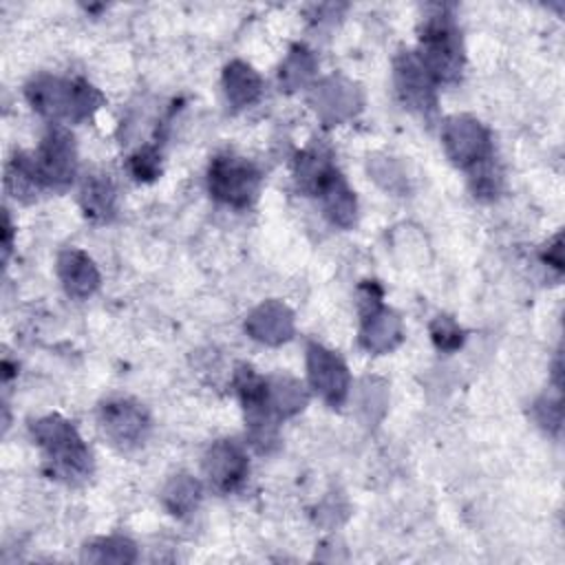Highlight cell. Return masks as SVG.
Wrapping results in <instances>:
<instances>
[{
  "mask_svg": "<svg viewBox=\"0 0 565 565\" xmlns=\"http://www.w3.org/2000/svg\"><path fill=\"white\" fill-rule=\"evenodd\" d=\"M441 143L448 159L463 170H472L494 157L488 128L470 115H455L446 119L441 126Z\"/></svg>",
  "mask_w": 565,
  "mask_h": 565,
  "instance_id": "obj_7",
  "label": "cell"
},
{
  "mask_svg": "<svg viewBox=\"0 0 565 565\" xmlns=\"http://www.w3.org/2000/svg\"><path fill=\"white\" fill-rule=\"evenodd\" d=\"M468 181H470L472 194L477 199H494L501 192L503 174H501V168L497 166L494 157H490L488 161L468 170Z\"/></svg>",
  "mask_w": 565,
  "mask_h": 565,
  "instance_id": "obj_24",
  "label": "cell"
},
{
  "mask_svg": "<svg viewBox=\"0 0 565 565\" xmlns=\"http://www.w3.org/2000/svg\"><path fill=\"white\" fill-rule=\"evenodd\" d=\"M99 426L110 444L119 448H135L146 439L150 417L135 399L110 397L99 406Z\"/></svg>",
  "mask_w": 565,
  "mask_h": 565,
  "instance_id": "obj_9",
  "label": "cell"
},
{
  "mask_svg": "<svg viewBox=\"0 0 565 565\" xmlns=\"http://www.w3.org/2000/svg\"><path fill=\"white\" fill-rule=\"evenodd\" d=\"M360 344L371 353H386L402 340L399 318L382 305V289L366 280L360 287Z\"/></svg>",
  "mask_w": 565,
  "mask_h": 565,
  "instance_id": "obj_8",
  "label": "cell"
},
{
  "mask_svg": "<svg viewBox=\"0 0 565 565\" xmlns=\"http://www.w3.org/2000/svg\"><path fill=\"white\" fill-rule=\"evenodd\" d=\"M324 216L338 227H351L355 221V196L340 172H335L318 194Z\"/></svg>",
  "mask_w": 565,
  "mask_h": 565,
  "instance_id": "obj_18",
  "label": "cell"
},
{
  "mask_svg": "<svg viewBox=\"0 0 565 565\" xmlns=\"http://www.w3.org/2000/svg\"><path fill=\"white\" fill-rule=\"evenodd\" d=\"M435 84H455L463 71L461 31L448 7H435L424 18L415 53Z\"/></svg>",
  "mask_w": 565,
  "mask_h": 565,
  "instance_id": "obj_3",
  "label": "cell"
},
{
  "mask_svg": "<svg viewBox=\"0 0 565 565\" xmlns=\"http://www.w3.org/2000/svg\"><path fill=\"white\" fill-rule=\"evenodd\" d=\"M234 386L245 408L249 444L258 452L274 450L278 444V417L269 404L267 377H260L249 366L241 364L234 375Z\"/></svg>",
  "mask_w": 565,
  "mask_h": 565,
  "instance_id": "obj_5",
  "label": "cell"
},
{
  "mask_svg": "<svg viewBox=\"0 0 565 565\" xmlns=\"http://www.w3.org/2000/svg\"><path fill=\"white\" fill-rule=\"evenodd\" d=\"M128 170L137 181H152L161 172V157L154 146H143L128 159Z\"/></svg>",
  "mask_w": 565,
  "mask_h": 565,
  "instance_id": "obj_27",
  "label": "cell"
},
{
  "mask_svg": "<svg viewBox=\"0 0 565 565\" xmlns=\"http://www.w3.org/2000/svg\"><path fill=\"white\" fill-rule=\"evenodd\" d=\"M4 188L13 199L24 201V203L33 201L44 190V185L38 177V170H35L33 154H24V152L13 154V159L7 163Z\"/></svg>",
  "mask_w": 565,
  "mask_h": 565,
  "instance_id": "obj_19",
  "label": "cell"
},
{
  "mask_svg": "<svg viewBox=\"0 0 565 565\" xmlns=\"http://www.w3.org/2000/svg\"><path fill=\"white\" fill-rule=\"evenodd\" d=\"M307 375L311 388L333 408L342 406L349 395V371L344 362L318 342L307 347Z\"/></svg>",
  "mask_w": 565,
  "mask_h": 565,
  "instance_id": "obj_10",
  "label": "cell"
},
{
  "mask_svg": "<svg viewBox=\"0 0 565 565\" xmlns=\"http://www.w3.org/2000/svg\"><path fill=\"white\" fill-rule=\"evenodd\" d=\"M267 395H269L271 411L276 413L278 419L296 415L307 404V391L302 388V384L285 375L267 377Z\"/></svg>",
  "mask_w": 565,
  "mask_h": 565,
  "instance_id": "obj_20",
  "label": "cell"
},
{
  "mask_svg": "<svg viewBox=\"0 0 565 565\" xmlns=\"http://www.w3.org/2000/svg\"><path fill=\"white\" fill-rule=\"evenodd\" d=\"M541 258H543L547 265H552L556 271L563 269V236H561V234H556V236L545 245Z\"/></svg>",
  "mask_w": 565,
  "mask_h": 565,
  "instance_id": "obj_29",
  "label": "cell"
},
{
  "mask_svg": "<svg viewBox=\"0 0 565 565\" xmlns=\"http://www.w3.org/2000/svg\"><path fill=\"white\" fill-rule=\"evenodd\" d=\"M335 172L331 150L322 141H313L296 157V183L307 196H318Z\"/></svg>",
  "mask_w": 565,
  "mask_h": 565,
  "instance_id": "obj_15",
  "label": "cell"
},
{
  "mask_svg": "<svg viewBox=\"0 0 565 565\" xmlns=\"http://www.w3.org/2000/svg\"><path fill=\"white\" fill-rule=\"evenodd\" d=\"M223 88L232 108H245L260 97L263 82L249 64L234 60L223 71Z\"/></svg>",
  "mask_w": 565,
  "mask_h": 565,
  "instance_id": "obj_17",
  "label": "cell"
},
{
  "mask_svg": "<svg viewBox=\"0 0 565 565\" xmlns=\"http://www.w3.org/2000/svg\"><path fill=\"white\" fill-rule=\"evenodd\" d=\"M260 183V170L234 152H221L210 161L207 190L216 201L230 207H249L258 199Z\"/></svg>",
  "mask_w": 565,
  "mask_h": 565,
  "instance_id": "obj_4",
  "label": "cell"
},
{
  "mask_svg": "<svg viewBox=\"0 0 565 565\" xmlns=\"http://www.w3.org/2000/svg\"><path fill=\"white\" fill-rule=\"evenodd\" d=\"M163 505L174 516H188L201 501V483L190 475H174L163 488Z\"/></svg>",
  "mask_w": 565,
  "mask_h": 565,
  "instance_id": "obj_21",
  "label": "cell"
},
{
  "mask_svg": "<svg viewBox=\"0 0 565 565\" xmlns=\"http://www.w3.org/2000/svg\"><path fill=\"white\" fill-rule=\"evenodd\" d=\"M31 437L44 452V470L53 479L79 483L93 472V457L75 426L60 415H46L31 424Z\"/></svg>",
  "mask_w": 565,
  "mask_h": 565,
  "instance_id": "obj_1",
  "label": "cell"
},
{
  "mask_svg": "<svg viewBox=\"0 0 565 565\" xmlns=\"http://www.w3.org/2000/svg\"><path fill=\"white\" fill-rule=\"evenodd\" d=\"M82 561L88 563H135L137 547L124 536H102L84 545Z\"/></svg>",
  "mask_w": 565,
  "mask_h": 565,
  "instance_id": "obj_22",
  "label": "cell"
},
{
  "mask_svg": "<svg viewBox=\"0 0 565 565\" xmlns=\"http://www.w3.org/2000/svg\"><path fill=\"white\" fill-rule=\"evenodd\" d=\"M349 93V86L347 88H340V86H335L331 79L318 90V99H316V108L327 117H331V119H342L344 115H349L351 113V97L347 95Z\"/></svg>",
  "mask_w": 565,
  "mask_h": 565,
  "instance_id": "obj_25",
  "label": "cell"
},
{
  "mask_svg": "<svg viewBox=\"0 0 565 565\" xmlns=\"http://www.w3.org/2000/svg\"><path fill=\"white\" fill-rule=\"evenodd\" d=\"M11 238H13V230H11V218L7 214V210H2V249H4V260L11 252Z\"/></svg>",
  "mask_w": 565,
  "mask_h": 565,
  "instance_id": "obj_30",
  "label": "cell"
},
{
  "mask_svg": "<svg viewBox=\"0 0 565 565\" xmlns=\"http://www.w3.org/2000/svg\"><path fill=\"white\" fill-rule=\"evenodd\" d=\"M57 276L62 280L64 291L75 300H84L93 296L99 287V271L93 258L86 252L75 247L60 252Z\"/></svg>",
  "mask_w": 565,
  "mask_h": 565,
  "instance_id": "obj_13",
  "label": "cell"
},
{
  "mask_svg": "<svg viewBox=\"0 0 565 565\" xmlns=\"http://www.w3.org/2000/svg\"><path fill=\"white\" fill-rule=\"evenodd\" d=\"M24 95L33 110L55 124L62 119L82 121L104 104V95L86 79H64L46 73L29 79Z\"/></svg>",
  "mask_w": 565,
  "mask_h": 565,
  "instance_id": "obj_2",
  "label": "cell"
},
{
  "mask_svg": "<svg viewBox=\"0 0 565 565\" xmlns=\"http://www.w3.org/2000/svg\"><path fill=\"white\" fill-rule=\"evenodd\" d=\"M33 161L44 190H66L77 172V150L71 130L53 124L44 132Z\"/></svg>",
  "mask_w": 565,
  "mask_h": 565,
  "instance_id": "obj_6",
  "label": "cell"
},
{
  "mask_svg": "<svg viewBox=\"0 0 565 565\" xmlns=\"http://www.w3.org/2000/svg\"><path fill=\"white\" fill-rule=\"evenodd\" d=\"M534 417L536 422L547 430V433H558L561 430V397L550 399V397H541L534 404Z\"/></svg>",
  "mask_w": 565,
  "mask_h": 565,
  "instance_id": "obj_28",
  "label": "cell"
},
{
  "mask_svg": "<svg viewBox=\"0 0 565 565\" xmlns=\"http://www.w3.org/2000/svg\"><path fill=\"white\" fill-rule=\"evenodd\" d=\"M203 472L216 492H234L249 472L243 446L234 439L214 441L203 457Z\"/></svg>",
  "mask_w": 565,
  "mask_h": 565,
  "instance_id": "obj_12",
  "label": "cell"
},
{
  "mask_svg": "<svg viewBox=\"0 0 565 565\" xmlns=\"http://www.w3.org/2000/svg\"><path fill=\"white\" fill-rule=\"evenodd\" d=\"M245 329L258 342L280 344L294 333V316L282 302L267 300L247 316Z\"/></svg>",
  "mask_w": 565,
  "mask_h": 565,
  "instance_id": "obj_14",
  "label": "cell"
},
{
  "mask_svg": "<svg viewBox=\"0 0 565 565\" xmlns=\"http://www.w3.org/2000/svg\"><path fill=\"white\" fill-rule=\"evenodd\" d=\"M395 88L406 108L424 117L437 110L435 82L430 79L417 55L411 51H402L395 57Z\"/></svg>",
  "mask_w": 565,
  "mask_h": 565,
  "instance_id": "obj_11",
  "label": "cell"
},
{
  "mask_svg": "<svg viewBox=\"0 0 565 565\" xmlns=\"http://www.w3.org/2000/svg\"><path fill=\"white\" fill-rule=\"evenodd\" d=\"M313 71H316V60L311 51L307 46H294V51L280 66V82L287 86V90H294L296 86L305 84Z\"/></svg>",
  "mask_w": 565,
  "mask_h": 565,
  "instance_id": "obj_23",
  "label": "cell"
},
{
  "mask_svg": "<svg viewBox=\"0 0 565 565\" xmlns=\"http://www.w3.org/2000/svg\"><path fill=\"white\" fill-rule=\"evenodd\" d=\"M430 338L444 353H452L463 344V331L450 316H437L430 322Z\"/></svg>",
  "mask_w": 565,
  "mask_h": 565,
  "instance_id": "obj_26",
  "label": "cell"
},
{
  "mask_svg": "<svg viewBox=\"0 0 565 565\" xmlns=\"http://www.w3.org/2000/svg\"><path fill=\"white\" fill-rule=\"evenodd\" d=\"M79 205L90 221L106 223L115 216L117 192L108 174H88L79 190Z\"/></svg>",
  "mask_w": 565,
  "mask_h": 565,
  "instance_id": "obj_16",
  "label": "cell"
}]
</instances>
